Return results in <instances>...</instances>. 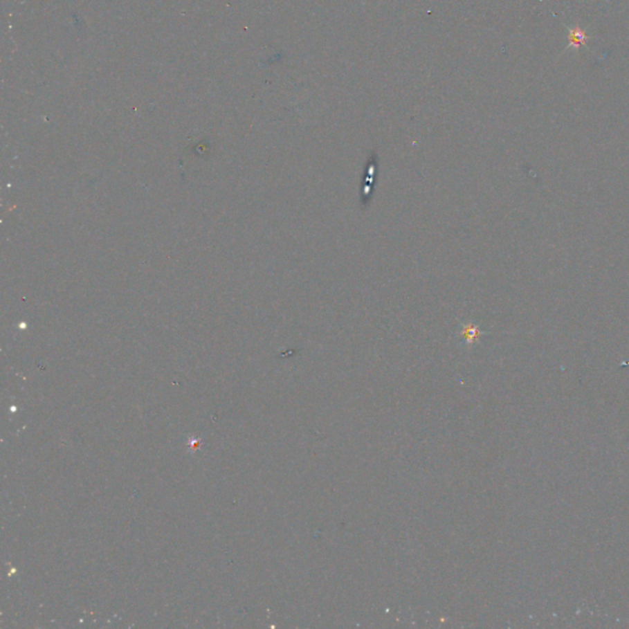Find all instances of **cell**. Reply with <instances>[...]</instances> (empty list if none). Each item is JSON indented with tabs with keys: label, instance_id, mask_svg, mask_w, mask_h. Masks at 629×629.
Wrapping results in <instances>:
<instances>
[{
	"label": "cell",
	"instance_id": "6da1fadb",
	"mask_svg": "<svg viewBox=\"0 0 629 629\" xmlns=\"http://www.w3.org/2000/svg\"><path fill=\"white\" fill-rule=\"evenodd\" d=\"M376 172H378V155H376V150H374L370 158L367 159L365 174L363 179V190L361 193V204L363 208H367V206L372 201L375 185H376V182H375Z\"/></svg>",
	"mask_w": 629,
	"mask_h": 629
},
{
	"label": "cell",
	"instance_id": "7a4b0ae2",
	"mask_svg": "<svg viewBox=\"0 0 629 629\" xmlns=\"http://www.w3.org/2000/svg\"><path fill=\"white\" fill-rule=\"evenodd\" d=\"M589 39L590 37L585 33V30L580 28L579 25H575L573 28H568V47L567 48H574L576 51L580 47H586Z\"/></svg>",
	"mask_w": 629,
	"mask_h": 629
}]
</instances>
